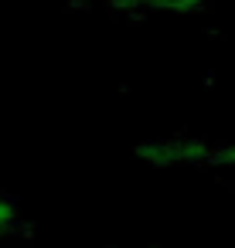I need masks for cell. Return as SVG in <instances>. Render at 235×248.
<instances>
[{
	"instance_id": "6da1fadb",
	"label": "cell",
	"mask_w": 235,
	"mask_h": 248,
	"mask_svg": "<svg viewBox=\"0 0 235 248\" xmlns=\"http://www.w3.org/2000/svg\"><path fill=\"white\" fill-rule=\"evenodd\" d=\"M21 228V217H17V207L0 194V238H7V234H14Z\"/></svg>"
}]
</instances>
